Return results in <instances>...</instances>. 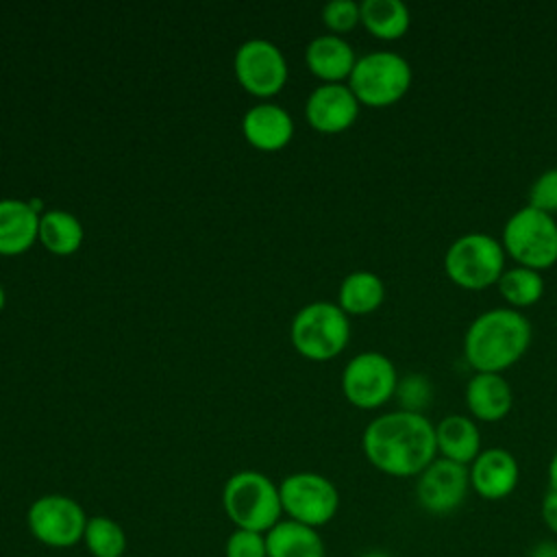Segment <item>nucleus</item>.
Listing matches in <instances>:
<instances>
[{"instance_id":"nucleus-26","label":"nucleus","mask_w":557,"mask_h":557,"mask_svg":"<svg viewBox=\"0 0 557 557\" xmlns=\"http://www.w3.org/2000/svg\"><path fill=\"white\" fill-rule=\"evenodd\" d=\"M398 405L403 411L422 413L433 398V381L422 372H411L398 379L396 394Z\"/></svg>"},{"instance_id":"nucleus-15","label":"nucleus","mask_w":557,"mask_h":557,"mask_svg":"<svg viewBox=\"0 0 557 557\" xmlns=\"http://www.w3.org/2000/svg\"><path fill=\"white\" fill-rule=\"evenodd\" d=\"M513 405L511 385L503 374L474 372L466 385V407L472 418L483 422L503 420Z\"/></svg>"},{"instance_id":"nucleus-10","label":"nucleus","mask_w":557,"mask_h":557,"mask_svg":"<svg viewBox=\"0 0 557 557\" xmlns=\"http://www.w3.org/2000/svg\"><path fill=\"white\" fill-rule=\"evenodd\" d=\"M398 385V372L389 357L376 350L355 355L342 372V389L348 403L359 409H376L385 405Z\"/></svg>"},{"instance_id":"nucleus-29","label":"nucleus","mask_w":557,"mask_h":557,"mask_svg":"<svg viewBox=\"0 0 557 557\" xmlns=\"http://www.w3.org/2000/svg\"><path fill=\"white\" fill-rule=\"evenodd\" d=\"M529 205L555 215L557 213V168L544 170L529 187Z\"/></svg>"},{"instance_id":"nucleus-3","label":"nucleus","mask_w":557,"mask_h":557,"mask_svg":"<svg viewBox=\"0 0 557 557\" xmlns=\"http://www.w3.org/2000/svg\"><path fill=\"white\" fill-rule=\"evenodd\" d=\"M222 505L235 529L268 533L283 513L278 485L257 470L235 472L222 490Z\"/></svg>"},{"instance_id":"nucleus-17","label":"nucleus","mask_w":557,"mask_h":557,"mask_svg":"<svg viewBox=\"0 0 557 557\" xmlns=\"http://www.w3.org/2000/svg\"><path fill=\"white\" fill-rule=\"evenodd\" d=\"M305 61L318 78L324 83H342L350 76L357 57L352 46L339 35H320L315 37L305 52Z\"/></svg>"},{"instance_id":"nucleus-23","label":"nucleus","mask_w":557,"mask_h":557,"mask_svg":"<svg viewBox=\"0 0 557 557\" xmlns=\"http://www.w3.org/2000/svg\"><path fill=\"white\" fill-rule=\"evenodd\" d=\"M37 237L50 252L72 255L83 244V226L72 213L61 209H50L39 218Z\"/></svg>"},{"instance_id":"nucleus-30","label":"nucleus","mask_w":557,"mask_h":557,"mask_svg":"<svg viewBox=\"0 0 557 557\" xmlns=\"http://www.w3.org/2000/svg\"><path fill=\"white\" fill-rule=\"evenodd\" d=\"M540 513H542V520H544L546 529L557 535V490H548L544 494Z\"/></svg>"},{"instance_id":"nucleus-32","label":"nucleus","mask_w":557,"mask_h":557,"mask_svg":"<svg viewBox=\"0 0 557 557\" xmlns=\"http://www.w3.org/2000/svg\"><path fill=\"white\" fill-rule=\"evenodd\" d=\"M548 485H550V490H557V450L553 453V457L548 461Z\"/></svg>"},{"instance_id":"nucleus-18","label":"nucleus","mask_w":557,"mask_h":557,"mask_svg":"<svg viewBox=\"0 0 557 557\" xmlns=\"http://www.w3.org/2000/svg\"><path fill=\"white\" fill-rule=\"evenodd\" d=\"M244 135L259 150H278L289 144L294 122L289 113L276 104H257L244 115Z\"/></svg>"},{"instance_id":"nucleus-2","label":"nucleus","mask_w":557,"mask_h":557,"mask_svg":"<svg viewBox=\"0 0 557 557\" xmlns=\"http://www.w3.org/2000/svg\"><path fill=\"white\" fill-rule=\"evenodd\" d=\"M533 329L529 318L511 307L481 311L463 333V355L474 372L503 374L529 350Z\"/></svg>"},{"instance_id":"nucleus-12","label":"nucleus","mask_w":557,"mask_h":557,"mask_svg":"<svg viewBox=\"0 0 557 557\" xmlns=\"http://www.w3.org/2000/svg\"><path fill=\"white\" fill-rule=\"evenodd\" d=\"M235 76L246 91L259 98L274 96L287 81V63L274 44L250 39L235 52Z\"/></svg>"},{"instance_id":"nucleus-14","label":"nucleus","mask_w":557,"mask_h":557,"mask_svg":"<svg viewBox=\"0 0 557 557\" xmlns=\"http://www.w3.org/2000/svg\"><path fill=\"white\" fill-rule=\"evenodd\" d=\"M470 487L485 500L507 498L520 479V466L516 457L500 446L483 448L468 466Z\"/></svg>"},{"instance_id":"nucleus-4","label":"nucleus","mask_w":557,"mask_h":557,"mask_svg":"<svg viewBox=\"0 0 557 557\" xmlns=\"http://www.w3.org/2000/svg\"><path fill=\"white\" fill-rule=\"evenodd\" d=\"M505 255L531 270H548L557 263V220L531 205L516 209L500 235Z\"/></svg>"},{"instance_id":"nucleus-27","label":"nucleus","mask_w":557,"mask_h":557,"mask_svg":"<svg viewBox=\"0 0 557 557\" xmlns=\"http://www.w3.org/2000/svg\"><path fill=\"white\" fill-rule=\"evenodd\" d=\"M322 22L333 33H346L361 22V7L355 0H331L322 7Z\"/></svg>"},{"instance_id":"nucleus-16","label":"nucleus","mask_w":557,"mask_h":557,"mask_svg":"<svg viewBox=\"0 0 557 557\" xmlns=\"http://www.w3.org/2000/svg\"><path fill=\"white\" fill-rule=\"evenodd\" d=\"M435 444L440 457L461 466H470L483 450L476 422L463 413L444 416L435 424Z\"/></svg>"},{"instance_id":"nucleus-7","label":"nucleus","mask_w":557,"mask_h":557,"mask_svg":"<svg viewBox=\"0 0 557 557\" xmlns=\"http://www.w3.org/2000/svg\"><path fill=\"white\" fill-rule=\"evenodd\" d=\"M350 339L348 315L333 302H311L292 322L294 348L313 361L337 357Z\"/></svg>"},{"instance_id":"nucleus-33","label":"nucleus","mask_w":557,"mask_h":557,"mask_svg":"<svg viewBox=\"0 0 557 557\" xmlns=\"http://www.w3.org/2000/svg\"><path fill=\"white\" fill-rule=\"evenodd\" d=\"M361 557H392L387 550H379V548H374V550H368V553H363Z\"/></svg>"},{"instance_id":"nucleus-34","label":"nucleus","mask_w":557,"mask_h":557,"mask_svg":"<svg viewBox=\"0 0 557 557\" xmlns=\"http://www.w3.org/2000/svg\"><path fill=\"white\" fill-rule=\"evenodd\" d=\"M2 307H4V289L0 285V311H2Z\"/></svg>"},{"instance_id":"nucleus-13","label":"nucleus","mask_w":557,"mask_h":557,"mask_svg":"<svg viewBox=\"0 0 557 557\" xmlns=\"http://www.w3.org/2000/svg\"><path fill=\"white\" fill-rule=\"evenodd\" d=\"M305 115L320 133H342L357 120L359 100L348 85L324 83L311 91Z\"/></svg>"},{"instance_id":"nucleus-31","label":"nucleus","mask_w":557,"mask_h":557,"mask_svg":"<svg viewBox=\"0 0 557 557\" xmlns=\"http://www.w3.org/2000/svg\"><path fill=\"white\" fill-rule=\"evenodd\" d=\"M529 557H557V542L553 540H542L537 542L531 550Z\"/></svg>"},{"instance_id":"nucleus-20","label":"nucleus","mask_w":557,"mask_h":557,"mask_svg":"<svg viewBox=\"0 0 557 557\" xmlns=\"http://www.w3.org/2000/svg\"><path fill=\"white\" fill-rule=\"evenodd\" d=\"M268 557H326L324 540L318 529L296 520H278L265 533Z\"/></svg>"},{"instance_id":"nucleus-22","label":"nucleus","mask_w":557,"mask_h":557,"mask_svg":"<svg viewBox=\"0 0 557 557\" xmlns=\"http://www.w3.org/2000/svg\"><path fill=\"white\" fill-rule=\"evenodd\" d=\"M361 24L379 39L392 41L409 30L411 13L403 0H363Z\"/></svg>"},{"instance_id":"nucleus-8","label":"nucleus","mask_w":557,"mask_h":557,"mask_svg":"<svg viewBox=\"0 0 557 557\" xmlns=\"http://www.w3.org/2000/svg\"><path fill=\"white\" fill-rule=\"evenodd\" d=\"M87 520L85 509L63 494L39 496L26 511L30 535L50 548H72L83 542Z\"/></svg>"},{"instance_id":"nucleus-6","label":"nucleus","mask_w":557,"mask_h":557,"mask_svg":"<svg viewBox=\"0 0 557 557\" xmlns=\"http://www.w3.org/2000/svg\"><path fill=\"white\" fill-rule=\"evenodd\" d=\"M413 70L405 57L392 50H372L357 59L348 87L359 104L389 107L398 102L411 87Z\"/></svg>"},{"instance_id":"nucleus-25","label":"nucleus","mask_w":557,"mask_h":557,"mask_svg":"<svg viewBox=\"0 0 557 557\" xmlns=\"http://www.w3.org/2000/svg\"><path fill=\"white\" fill-rule=\"evenodd\" d=\"M83 544L91 557H122L128 540L120 522L109 516H94L87 520Z\"/></svg>"},{"instance_id":"nucleus-11","label":"nucleus","mask_w":557,"mask_h":557,"mask_svg":"<svg viewBox=\"0 0 557 557\" xmlns=\"http://www.w3.org/2000/svg\"><path fill=\"white\" fill-rule=\"evenodd\" d=\"M470 492L468 466L435 457L416 481V496L424 511L433 516H448L457 511Z\"/></svg>"},{"instance_id":"nucleus-21","label":"nucleus","mask_w":557,"mask_h":557,"mask_svg":"<svg viewBox=\"0 0 557 557\" xmlns=\"http://www.w3.org/2000/svg\"><path fill=\"white\" fill-rule=\"evenodd\" d=\"M385 300V285L379 274L357 270L344 276L339 285V309L348 315H366L381 307Z\"/></svg>"},{"instance_id":"nucleus-5","label":"nucleus","mask_w":557,"mask_h":557,"mask_svg":"<svg viewBox=\"0 0 557 557\" xmlns=\"http://www.w3.org/2000/svg\"><path fill=\"white\" fill-rule=\"evenodd\" d=\"M505 248L487 233H463L450 242L444 255L446 276L463 289H485L496 285L505 272Z\"/></svg>"},{"instance_id":"nucleus-19","label":"nucleus","mask_w":557,"mask_h":557,"mask_svg":"<svg viewBox=\"0 0 557 557\" xmlns=\"http://www.w3.org/2000/svg\"><path fill=\"white\" fill-rule=\"evenodd\" d=\"M39 235V215L24 200H0V255H20Z\"/></svg>"},{"instance_id":"nucleus-1","label":"nucleus","mask_w":557,"mask_h":557,"mask_svg":"<svg viewBox=\"0 0 557 557\" xmlns=\"http://www.w3.org/2000/svg\"><path fill=\"white\" fill-rule=\"evenodd\" d=\"M366 459L383 474L418 476L435 457V424L424 413L389 411L374 418L361 437Z\"/></svg>"},{"instance_id":"nucleus-28","label":"nucleus","mask_w":557,"mask_h":557,"mask_svg":"<svg viewBox=\"0 0 557 557\" xmlns=\"http://www.w3.org/2000/svg\"><path fill=\"white\" fill-rule=\"evenodd\" d=\"M224 557H268L265 533L235 529L224 542Z\"/></svg>"},{"instance_id":"nucleus-24","label":"nucleus","mask_w":557,"mask_h":557,"mask_svg":"<svg viewBox=\"0 0 557 557\" xmlns=\"http://www.w3.org/2000/svg\"><path fill=\"white\" fill-rule=\"evenodd\" d=\"M500 296L511 309H524L535 305L544 294V278L542 272L524 268V265H511L505 268L496 283Z\"/></svg>"},{"instance_id":"nucleus-9","label":"nucleus","mask_w":557,"mask_h":557,"mask_svg":"<svg viewBox=\"0 0 557 557\" xmlns=\"http://www.w3.org/2000/svg\"><path fill=\"white\" fill-rule=\"evenodd\" d=\"M283 513L307 527H324L339 509L337 487L318 472H294L278 485Z\"/></svg>"}]
</instances>
